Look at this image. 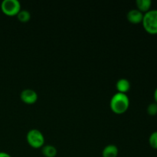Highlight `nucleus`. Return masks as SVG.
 I'll return each instance as SVG.
<instances>
[{
	"mask_svg": "<svg viewBox=\"0 0 157 157\" xmlns=\"http://www.w3.org/2000/svg\"><path fill=\"white\" fill-rule=\"evenodd\" d=\"M130 106V99L127 94L117 92L110 99V107L112 111L117 114L124 113L128 110Z\"/></svg>",
	"mask_w": 157,
	"mask_h": 157,
	"instance_id": "obj_1",
	"label": "nucleus"
},
{
	"mask_svg": "<svg viewBox=\"0 0 157 157\" xmlns=\"http://www.w3.org/2000/svg\"><path fill=\"white\" fill-rule=\"evenodd\" d=\"M142 24L147 33L157 35V9H150L144 14Z\"/></svg>",
	"mask_w": 157,
	"mask_h": 157,
	"instance_id": "obj_2",
	"label": "nucleus"
},
{
	"mask_svg": "<svg viewBox=\"0 0 157 157\" xmlns=\"http://www.w3.org/2000/svg\"><path fill=\"white\" fill-rule=\"evenodd\" d=\"M26 140L29 145L35 149L41 148L44 146V137L43 133L37 129L29 130L26 136Z\"/></svg>",
	"mask_w": 157,
	"mask_h": 157,
	"instance_id": "obj_3",
	"label": "nucleus"
},
{
	"mask_svg": "<svg viewBox=\"0 0 157 157\" xmlns=\"http://www.w3.org/2000/svg\"><path fill=\"white\" fill-rule=\"evenodd\" d=\"M1 9L5 15L14 16L21 11V4L18 0H3L1 3Z\"/></svg>",
	"mask_w": 157,
	"mask_h": 157,
	"instance_id": "obj_4",
	"label": "nucleus"
},
{
	"mask_svg": "<svg viewBox=\"0 0 157 157\" xmlns=\"http://www.w3.org/2000/svg\"><path fill=\"white\" fill-rule=\"evenodd\" d=\"M20 98L24 103L27 104H33L38 100V94L36 91L32 89H25L21 92Z\"/></svg>",
	"mask_w": 157,
	"mask_h": 157,
	"instance_id": "obj_5",
	"label": "nucleus"
},
{
	"mask_svg": "<svg viewBox=\"0 0 157 157\" xmlns=\"http://www.w3.org/2000/svg\"><path fill=\"white\" fill-rule=\"evenodd\" d=\"M127 20L133 24H139L142 23L144 18V13L140 12L138 9H131L127 12Z\"/></svg>",
	"mask_w": 157,
	"mask_h": 157,
	"instance_id": "obj_6",
	"label": "nucleus"
},
{
	"mask_svg": "<svg viewBox=\"0 0 157 157\" xmlns=\"http://www.w3.org/2000/svg\"><path fill=\"white\" fill-rule=\"evenodd\" d=\"M118 150L117 147L113 144H109L106 146L102 151V156L103 157H117Z\"/></svg>",
	"mask_w": 157,
	"mask_h": 157,
	"instance_id": "obj_7",
	"label": "nucleus"
},
{
	"mask_svg": "<svg viewBox=\"0 0 157 157\" xmlns=\"http://www.w3.org/2000/svg\"><path fill=\"white\" fill-rule=\"evenodd\" d=\"M116 87L118 92L126 94L130 89V82L126 78H121L117 81Z\"/></svg>",
	"mask_w": 157,
	"mask_h": 157,
	"instance_id": "obj_8",
	"label": "nucleus"
},
{
	"mask_svg": "<svg viewBox=\"0 0 157 157\" xmlns=\"http://www.w3.org/2000/svg\"><path fill=\"white\" fill-rule=\"evenodd\" d=\"M136 7L138 10L142 13L145 14L146 12H149L150 10V8L152 6L151 0H136Z\"/></svg>",
	"mask_w": 157,
	"mask_h": 157,
	"instance_id": "obj_9",
	"label": "nucleus"
},
{
	"mask_svg": "<svg viewBox=\"0 0 157 157\" xmlns=\"http://www.w3.org/2000/svg\"><path fill=\"white\" fill-rule=\"evenodd\" d=\"M57 153V149L52 145L43 146L41 148V153L45 157H55Z\"/></svg>",
	"mask_w": 157,
	"mask_h": 157,
	"instance_id": "obj_10",
	"label": "nucleus"
},
{
	"mask_svg": "<svg viewBox=\"0 0 157 157\" xmlns=\"http://www.w3.org/2000/svg\"><path fill=\"white\" fill-rule=\"evenodd\" d=\"M17 18L21 22H27L30 20L31 14L28 10H21L17 15Z\"/></svg>",
	"mask_w": 157,
	"mask_h": 157,
	"instance_id": "obj_11",
	"label": "nucleus"
},
{
	"mask_svg": "<svg viewBox=\"0 0 157 157\" xmlns=\"http://www.w3.org/2000/svg\"><path fill=\"white\" fill-rule=\"evenodd\" d=\"M149 144L154 150H157V131L153 132L149 137Z\"/></svg>",
	"mask_w": 157,
	"mask_h": 157,
	"instance_id": "obj_12",
	"label": "nucleus"
},
{
	"mask_svg": "<svg viewBox=\"0 0 157 157\" xmlns=\"http://www.w3.org/2000/svg\"><path fill=\"white\" fill-rule=\"evenodd\" d=\"M147 113L150 116H156L157 114V104L156 103H151L147 107Z\"/></svg>",
	"mask_w": 157,
	"mask_h": 157,
	"instance_id": "obj_13",
	"label": "nucleus"
},
{
	"mask_svg": "<svg viewBox=\"0 0 157 157\" xmlns=\"http://www.w3.org/2000/svg\"><path fill=\"white\" fill-rule=\"evenodd\" d=\"M0 157H12L9 153L6 152H0Z\"/></svg>",
	"mask_w": 157,
	"mask_h": 157,
	"instance_id": "obj_14",
	"label": "nucleus"
},
{
	"mask_svg": "<svg viewBox=\"0 0 157 157\" xmlns=\"http://www.w3.org/2000/svg\"><path fill=\"white\" fill-rule=\"evenodd\" d=\"M153 98H154L155 103H156L157 104V87L156 88V90H155L154 94H153Z\"/></svg>",
	"mask_w": 157,
	"mask_h": 157,
	"instance_id": "obj_15",
	"label": "nucleus"
}]
</instances>
